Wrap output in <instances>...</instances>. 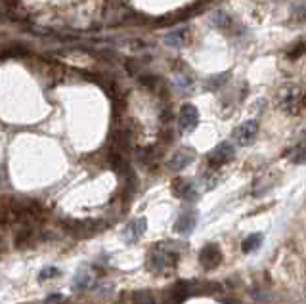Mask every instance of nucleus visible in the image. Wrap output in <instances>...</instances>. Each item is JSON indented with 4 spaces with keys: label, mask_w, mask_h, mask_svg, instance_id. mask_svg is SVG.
I'll return each mask as SVG.
<instances>
[{
    "label": "nucleus",
    "mask_w": 306,
    "mask_h": 304,
    "mask_svg": "<svg viewBox=\"0 0 306 304\" xmlns=\"http://www.w3.org/2000/svg\"><path fill=\"white\" fill-rule=\"evenodd\" d=\"M146 226H148V220L144 216L128 222V226L124 228V241L126 243H134L136 239H140L142 235H144V232H146Z\"/></svg>",
    "instance_id": "5"
},
{
    "label": "nucleus",
    "mask_w": 306,
    "mask_h": 304,
    "mask_svg": "<svg viewBox=\"0 0 306 304\" xmlns=\"http://www.w3.org/2000/svg\"><path fill=\"white\" fill-rule=\"evenodd\" d=\"M260 245H263V234H251L241 243V249H243V252H254Z\"/></svg>",
    "instance_id": "11"
},
{
    "label": "nucleus",
    "mask_w": 306,
    "mask_h": 304,
    "mask_svg": "<svg viewBox=\"0 0 306 304\" xmlns=\"http://www.w3.org/2000/svg\"><path fill=\"white\" fill-rule=\"evenodd\" d=\"M88 283H90V276H88V274H79L77 279H75V283H73V287L79 289V291H82V289H86L88 287Z\"/></svg>",
    "instance_id": "12"
},
{
    "label": "nucleus",
    "mask_w": 306,
    "mask_h": 304,
    "mask_svg": "<svg viewBox=\"0 0 306 304\" xmlns=\"http://www.w3.org/2000/svg\"><path fill=\"white\" fill-rule=\"evenodd\" d=\"M256 132H258V122L247 121L234 131V140H236L237 146H247L256 138Z\"/></svg>",
    "instance_id": "3"
},
{
    "label": "nucleus",
    "mask_w": 306,
    "mask_h": 304,
    "mask_svg": "<svg viewBox=\"0 0 306 304\" xmlns=\"http://www.w3.org/2000/svg\"><path fill=\"white\" fill-rule=\"evenodd\" d=\"M281 104L287 111H297V107H300V104H302V96L298 94L297 90H289L287 94L283 96Z\"/></svg>",
    "instance_id": "10"
},
{
    "label": "nucleus",
    "mask_w": 306,
    "mask_h": 304,
    "mask_svg": "<svg viewBox=\"0 0 306 304\" xmlns=\"http://www.w3.org/2000/svg\"><path fill=\"white\" fill-rule=\"evenodd\" d=\"M182 36H184V31H178V33H172V35H168V38H166V42L170 44V46H180V44H182Z\"/></svg>",
    "instance_id": "15"
},
{
    "label": "nucleus",
    "mask_w": 306,
    "mask_h": 304,
    "mask_svg": "<svg viewBox=\"0 0 306 304\" xmlns=\"http://www.w3.org/2000/svg\"><path fill=\"white\" fill-rule=\"evenodd\" d=\"M178 121H180V128L182 131H193L197 126V122H199V113H197V109L192 104H186L180 109Z\"/></svg>",
    "instance_id": "4"
},
{
    "label": "nucleus",
    "mask_w": 306,
    "mask_h": 304,
    "mask_svg": "<svg viewBox=\"0 0 306 304\" xmlns=\"http://www.w3.org/2000/svg\"><path fill=\"white\" fill-rule=\"evenodd\" d=\"M195 222H197V218H195L193 212H182V214L178 216V220H176L174 230L178 234H190V232H193V228H195Z\"/></svg>",
    "instance_id": "8"
},
{
    "label": "nucleus",
    "mask_w": 306,
    "mask_h": 304,
    "mask_svg": "<svg viewBox=\"0 0 306 304\" xmlns=\"http://www.w3.org/2000/svg\"><path fill=\"white\" fill-rule=\"evenodd\" d=\"M192 159H193V151L192 149H180L178 153H176L172 159H170V168L172 170H182L184 166L186 165H190L192 163Z\"/></svg>",
    "instance_id": "9"
},
{
    "label": "nucleus",
    "mask_w": 306,
    "mask_h": 304,
    "mask_svg": "<svg viewBox=\"0 0 306 304\" xmlns=\"http://www.w3.org/2000/svg\"><path fill=\"white\" fill-rule=\"evenodd\" d=\"M176 247H180V243H174V241L155 245L151 254H149V270L161 272V270L172 266L178 260V249Z\"/></svg>",
    "instance_id": "1"
},
{
    "label": "nucleus",
    "mask_w": 306,
    "mask_h": 304,
    "mask_svg": "<svg viewBox=\"0 0 306 304\" xmlns=\"http://www.w3.org/2000/svg\"><path fill=\"white\" fill-rule=\"evenodd\" d=\"M60 276V270L54 268V266H50V268H44L42 272H40V276H38V279L40 281H44V279H52V278H58Z\"/></svg>",
    "instance_id": "13"
},
{
    "label": "nucleus",
    "mask_w": 306,
    "mask_h": 304,
    "mask_svg": "<svg viewBox=\"0 0 306 304\" xmlns=\"http://www.w3.org/2000/svg\"><path fill=\"white\" fill-rule=\"evenodd\" d=\"M172 191H174V195H178V197H182V199H186V201H193L195 197H197V190H195L193 182L184 180V178L174 180Z\"/></svg>",
    "instance_id": "6"
},
{
    "label": "nucleus",
    "mask_w": 306,
    "mask_h": 304,
    "mask_svg": "<svg viewBox=\"0 0 306 304\" xmlns=\"http://www.w3.org/2000/svg\"><path fill=\"white\" fill-rule=\"evenodd\" d=\"M134 302L136 304H155V300L149 296V293H138L134 296Z\"/></svg>",
    "instance_id": "14"
},
{
    "label": "nucleus",
    "mask_w": 306,
    "mask_h": 304,
    "mask_svg": "<svg viewBox=\"0 0 306 304\" xmlns=\"http://www.w3.org/2000/svg\"><path fill=\"white\" fill-rule=\"evenodd\" d=\"M176 84H178L180 88H190L192 86V80H190V78H186V77H180L178 80H176Z\"/></svg>",
    "instance_id": "16"
},
{
    "label": "nucleus",
    "mask_w": 306,
    "mask_h": 304,
    "mask_svg": "<svg viewBox=\"0 0 306 304\" xmlns=\"http://www.w3.org/2000/svg\"><path fill=\"white\" fill-rule=\"evenodd\" d=\"M222 258V254H220V249L216 245H207V247H203V251L199 252V260L203 262V266L205 268H212V266H216Z\"/></svg>",
    "instance_id": "7"
},
{
    "label": "nucleus",
    "mask_w": 306,
    "mask_h": 304,
    "mask_svg": "<svg viewBox=\"0 0 306 304\" xmlns=\"http://www.w3.org/2000/svg\"><path fill=\"white\" fill-rule=\"evenodd\" d=\"M234 153H236L234 144H232V142H222V144H218V146L209 153V163L212 166L224 165V163H228V161L234 157Z\"/></svg>",
    "instance_id": "2"
}]
</instances>
